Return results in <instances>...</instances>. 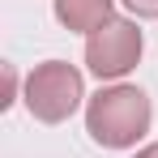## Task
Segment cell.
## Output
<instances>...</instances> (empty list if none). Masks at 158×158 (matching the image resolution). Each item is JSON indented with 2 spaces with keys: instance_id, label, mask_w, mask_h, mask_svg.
<instances>
[{
  "instance_id": "cell-1",
  "label": "cell",
  "mask_w": 158,
  "mask_h": 158,
  "mask_svg": "<svg viewBox=\"0 0 158 158\" xmlns=\"http://www.w3.org/2000/svg\"><path fill=\"white\" fill-rule=\"evenodd\" d=\"M150 128V98L137 85H107L85 107V132L107 150H128Z\"/></svg>"
},
{
  "instance_id": "cell-2",
  "label": "cell",
  "mask_w": 158,
  "mask_h": 158,
  "mask_svg": "<svg viewBox=\"0 0 158 158\" xmlns=\"http://www.w3.org/2000/svg\"><path fill=\"white\" fill-rule=\"evenodd\" d=\"M81 98H85L81 73L73 64H64V60H47V64H39L26 77V107H30V115L43 120V124L69 120Z\"/></svg>"
},
{
  "instance_id": "cell-3",
  "label": "cell",
  "mask_w": 158,
  "mask_h": 158,
  "mask_svg": "<svg viewBox=\"0 0 158 158\" xmlns=\"http://www.w3.org/2000/svg\"><path fill=\"white\" fill-rule=\"evenodd\" d=\"M137 60H141V30L132 22H124V17H111L85 43V64H90L94 77H111L115 81L124 73H132Z\"/></svg>"
},
{
  "instance_id": "cell-4",
  "label": "cell",
  "mask_w": 158,
  "mask_h": 158,
  "mask_svg": "<svg viewBox=\"0 0 158 158\" xmlns=\"http://www.w3.org/2000/svg\"><path fill=\"white\" fill-rule=\"evenodd\" d=\"M56 17L64 22L69 30H103L111 22V0H56Z\"/></svg>"
},
{
  "instance_id": "cell-5",
  "label": "cell",
  "mask_w": 158,
  "mask_h": 158,
  "mask_svg": "<svg viewBox=\"0 0 158 158\" xmlns=\"http://www.w3.org/2000/svg\"><path fill=\"white\" fill-rule=\"evenodd\" d=\"M137 17H158V0H124Z\"/></svg>"
},
{
  "instance_id": "cell-6",
  "label": "cell",
  "mask_w": 158,
  "mask_h": 158,
  "mask_svg": "<svg viewBox=\"0 0 158 158\" xmlns=\"http://www.w3.org/2000/svg\"><path fill=\"white\" fill-rule=\"evenodd\" d=\"M13 90H17V73H13V69H4V98H0L4 107L13 103Z\"/></svg>"
},
{
  "instance_id": "cell-7",
  "label": "cell",
  "mask_w": 158,
  "mask_h": 158,
  "mask_svg": "<svg viewBox=\"0 0 158 158\" xmlns=\"http://www.w3.org/2000/svg\"><path fill=\"white\" fill-rule=\"evenodd\" d=\"M137 158H158V141H154V145H145V150H141Z\"/></svg>"
}]
</instances>
